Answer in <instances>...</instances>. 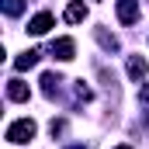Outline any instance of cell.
<instances>
[{"instance_id": "obj_8", "label": "cell", "mask_w": 149, "mask_h": 149, "mask_svg": "<svg viewBox=\"0 0 149 149\" xmlns=\"http://www.w3.org/2000/svg\"><path fill=\"white\" fill-rule=\"evenodd\" d=\"M38 56H42V52H35V49H28V52H21V56L14 59V70H31V66L38 63Z\"/></svg>"}, {"instance_id": "obj_10", "label": "cell", "mask_w": 149, "mask_h": 149, "mask_svg": "<svg viewBox=\"0 0 149 149\" xmlns=\"http://www.w3.org/2000/svg\"><path fill=\"white\" fill-rule=\"evenodd\" d=\"M94 35H97V42H101L104 49H118V42H114V35H108V31H101V28H97Z\"/></svg>"}, {"instance_id": "obj_4", "label": "cell", "mask_w": 149, "mask_h": 149, "mask_svg": "<svg viewBox=\"0 0 149 149\" xmlns=\"http://www.w3.org/2000/svg\"><path fill=\"white\" fill-rule=\"evenodd\" d=\"M52 24H56V17H52L49 10H42V14H35V17L28 21V31H31V35H45Z\"/></svg>"}, {"instance_id": "obj_3", "label": "cell", "mask_w": 149, "mask_h": 149, "mask_svg": "<svg viewBox=\"0 0 149 149\" xmlns=\"http://www.w3.org/2000/svg\"><path fill=\"white\" fill-rule=\"evenodd\" d=\"M118 21L121 24H135L139 21V0H118Z\"/></svg>"}, {"instance_id": "obj_6", "label": "cell", "mask_w": 149, "mask_h": 149, "mask_svg": "<svg viewBox=\"0 0 149 149\" xmlns=\"http://www.w3.org/2000/svg\"><path fill=\"white\" fill-rule=\"evenodd\" d=\"M63 17H66L70 24H80V21L87 17V7H83V0H73V3L66 7V14H63Z\"/></svg>"}, {"instance_id": "obj_12", "label": "cell", "mask_w": 149, "mask_h": 149, "mask_svg": "<svg viewBox=\"0 0 149 149\" xmlns=\"http://www.w3.org/2000/svg\"><path fill=\"white\" fill-rule=\"evenodd\" d=\"M73 149H87V146H73Z\"/></svg>"}, {"instance_id": "obj_13", "label": "cell", "mask_w": 149, "mask_h": 149, "mask_svg": "<svg viewBox=\"0 0 149 149\" xmlns=\"http://www.w3.org/2000/svg\"><path fill=\"white\" fill-rule=\"evenodd\" d=\"M118 149H128V146H118Z\"/></svg>"}, {"instance_id": "obj_1", "label": "cell", "mask_w": 149, "mask_h": 149, "mask_svg": "<svg viewBox=\"0 0 149 149\" xmlns=\"http://www.w3.org/2000/svg\"><path fill=\"white\" fill-rule=\"evenodd\" d=\"M35 139V121L31 118H17L10 128H7V142H14V146H24V142H31Z\"/></svg>"}, {"instance_id": "obj_5", "label": "cell", "mask_w": 149, "mask_h": 149, "mask_svg": "<svg viewBox=\"0 0 149 149\" xmlns=\"http://www.w3.org/2000/svg\"><path fill=\"white\" fill-rule=\"evenodd\" d=\"M7 97H10V101H28V97H31V87H28L24 80H10V83H7Z\"/></svg>"}, {"instance_id": "obj_2", "label": "cell", "mask_w": 149, "mask_h": 149, "mask_svg": "<svg viewBox=\"0 0 149 149\" xmlns=\"http://www.w3.org/2000/svg\"><path fill=\"white\" fill-rule=\"evenodd\" d=\"M49 52H52L59 63H70V59H73V52H76V42H73V38H56Z\"/></svg>"}, {"instance_id": "obj_7", "label": "cell", "mask_w": 149, "mask_h": 149, "mask_svg": "<svg viewBox=\"0 0 149 149\" xmlns=\"http://www.w3.org/2000/svg\"><path fill=\"white\" fill-rule=\"evenodd\" d=\"M146 70H149V63L142 59V56H132V59H128V76H132V80H142Z\"/></svg>"}, {"instance_id": "obj_9", "label": "cell", "mask_w": 149, "mask_h": 149, "mask_svg": "<svg viewBox=\"0 0 149 149\" xmlns=\"http://www.w3.org/2000/svg\"><path fill=\"white\" fill-rule=\"evenodd\" d=\"M42 87H45V94H56V87H59V76H56V73H45V76H42Z\"/></svg>"}, {"instance_id": "obj_11", "label": "cell", "mask_w": 149, "mask_h": 149, "mask_svg": "<svg viewBox=\"0 0 149 149\" xmlns=\"http://www.w3.org/2000/svg\"><path fill=\"white\" fill-rule=\"evenodd\" d=\"M3 10L14 17V14H21V0H3Z\"/></svg>"}]
</instances>
